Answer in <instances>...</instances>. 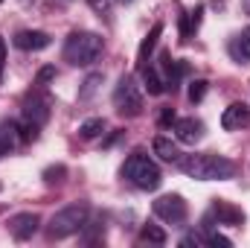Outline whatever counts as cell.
Returning a JSON list of instances; mask_svg holds the SVG:
<instances>
[{
  "label": "cell",
  "instance_id": "1",
  "mask_svg": "<svg viewBox=\"0 0 250 248\" xmlns=\"http://www.w3.org/2000/svg\"><path fill=\"white\" fill-rule=\"evenodd\" d=\"M178 167L195 181H227L239 170L230 158L212 155V152H207V155H184L178 161Z\"/></svg>",
  "mask_w": 250,
  "mask_h": 248
},
{
  "label": "cell",
  "instance_id": "2",
  "mask_svg": "<svg viewBox=\"0 0 250 248\" xmlns=\"http://www.w3.org/2000/svg\"><path fill=\"white\" fill-rule=\"evenodd\" d=\"M87 216H90V207H87L84 201L67 204V207H62V210L50 219L47 237H50V240H67V237L79 234V231L87 225Z\"/></svg>",
  "mask_w": 250,
  "mask_h": 248
},
{
  "label": "cell",
  "instance_id": "3",
  "mask_svg": "<svg viewBox=\"0 0 250 248\" xmlns=\"http://www.w3.org/2000/svg\"><path fill=\"white\" fill-rule=\"evenodd\" d=\"M102 53V35L99 32H70L64 41V59L76 67H87Z\"/></svg>",
  "mask_w": 250,
  "mask_h": 248
},
{
  "label": "cell",
  "instance_id": "4",
  "mask_svg": "<svg viewBox=\"0 0 250 248\" xmlns=\"http://www.w3.org/2000/svg\"><path fill=\"white\" fill-rule=\"evenodd\" d=\"M123 178H128L131 184L140 187V190H157L160 181H163L160 167H157L148 155H143V152H134V155L123 164Z\"/></svg>",
  "mask_w": 250,
  "mask_h": 248
},
{
  "label": "cell",
  "instance_id": "5",
  "mask_svg": "<svg viewBox=\"0 0 250 248\" xmlns=\"http://www.w3.org/2000/svg\"><path fill=\"white\" fill-rule=\"evenodd\" d=\"M114 105L125 117H137L143 111V94H140L134 76H123L117 82V88H114Z\"/></svg>",
  "mask_w": 250,
  "mask_h": 248
},
{
  "label": "cell",
  "instance_id": "6",
  "mask_svg": "<svg viewBox=\"0 0 250 248\" xmlns=\"http://www.w3.org/2000/svg\"><path fill=\"white\" fill-rule=\"evenodd\" d=\"M189 213L187 201H184V196H178V193H169V196H160L157 201H154V216L157 219H163V222H169V225H178V222H184Z\"/></svg>",
  "mask_w": 250,
  "mask_h": 248
},
{
  "label": "cell",
  "instance_id": "7",
  "mask_svg": "<svg viewBox=\"0 0 250 248\" xmlns=\"http://www.w3.org/2000/svg\"><path fill=\"white\" fill-rule=\"evenodd\" d=\"M50 97L47 94H41V91H32L29 97H26V102H23V120H29V123H38L44 125L50 120Z\"/></svg>",
  "mask_w": 250,
  "mask_h": 248
},
{
  "label": "cell",
  "instance_id": "8",
  "mask_svg": "<svg viewBox=\"0 0 250 248\" xmlns=\"http://www.w3.org/2000/svg\"><path fill=\"white\" fill-rule=\"evenodd\" d=\"M38 225H41L38 213H15V216L9 219V234H12L18 243H23V240H32V234L38 231Z\"/></svg>",
  "mask_w": 250,
  "mask_h": 248
},
{
  "label": "cell",
  "instance_id": "9",
  "mask_svg": "<svg viewBox=\"0 0 250 248\" xmlns=\"http://www.w3.org/2000/svg\"><path fill=\"white\" fill-rule=\"evenodd\" d=\"M248 125H250V108L245 102H233V105L224 108V114H221V128L239 131V128H248Z\"/></svg>",
  "mask_w": 250,
  "mask_h": 248
},
{
  "label": "cell",
  "instance_id": "10",
  "mask_svg": "<svg viewBox=\"0 0 250 248\" xmlns=\"http://www.w3.org/2000/svg\"><path fill=\"white\" fill-rule=\"evenodd\" d=\"M15 47L18 50H44V47H50V35L47 32H41V29H21L18 35H15Z\"/></svg>",
  "mask_w": 250,
  "mask_h": 248
},
{
  "label": "cell",
  "instance_id": "11",
  "mask_svg": "<svg viewBox=\"0 0 250 248\" xmlns=\"http://www.w3.org/2000/svg\"><path fill=\"white\" fill-rule=\"evenodd\" d=\"M212 216L218 219V225H242L245 222V213L239 207H233L230 201H224V198L212 201Z\"/></svg>",
  "mask_w": 250,
  "mask_h": 248
},
{
  "label": "cell",
  "instance_id": "12",
  "mask_svg": "<svg viewBox=\"0 0 250 248\" xmlns=\"http://www.w3.org/2000/svg\"><path fill=\"white\" fill-rule=\"evenodd\" d=\"M175 134H178L181 143H198L204 137V123L195 120V117H184V120L175 123Z\"/></svg>",
  "mask_w": 250,
  "mask_h": 248
},
{
  "label": "cell",
  "instance_id": "13",
  "mask_svg": "<svg viewBox=\"0 0 250 248\" xmlns=\"http://www.w3.org/2000/svg\"><path fill=\"white\" fill-rule=\"evenodd\" d=\"M163 70H166V91H178L181 79L187 76V64L184 62H175L172 56H163Z\"/></svg>",
  "mask_w": 250,
  "mask_h": 248
},
{
  "label": "cell",
  "instance_id": "14",
  "mask_svg": "<svg viewBox=\"0 0 250 248\" xmlns=\"http://www.w3.org/2000/svg\"><path fill=\"white\" fill-rule=\"evenodd\" d=\"M154 155L160 158V161H166V164H178L184 155H181V149H178V143H172L169 137H154Z\"/></svg>",
  "mask_w": 250,
  "mask_h": 248
},
{
  "label": "cell",
  "instance_id": "15",
  "mask_svg": "<svg viewBox=\"0 0 250 248\" xmlns=\"http://www.w3.org/2000/svg\"><path fill=\"white\" fill-rule=\"evenodd\" d=\"M230 53H233V59L236 62H250V26H245L233 41H230Z\"/></svg>",
  "mask_w": 250,
  "mask_h": 248
},
{
  "label": "cell",
  "instance_id": "16",
  "mask_svg": "<svg viewBox=\"0 0 250 248\" xmlns=\"http://www.w3.org/2000/svg\"><path fill=\"white\" fill-rule=\"evenodd\" d=\"M140 70H143V88H146L151 97H160V94L166 91V82L160 79V73H157L154 67H148V64H143Z\"/></svg>",
  "mask_w": 250,
  "mask_h": 248
},
{
  "label": "cell",
  "instance_id": "17",
  "mask_svg": "<svg viewBox=\"0 0 250 248\" xmlns=\"http://www.w3.org/2000/svg\"><path fill=\"white\" fill-rule=\"evenodd\" d=\"M160 32H163V24H154V26H151V32H148V35L143 38V44H140V56H137V59H140V67L148 62L151 50L157 47V38H160Z\"/></svg>",
  "mask_w": 250,
  "mask_h": 248
},
{
  "label": "cell",
  "instance_id": "18",
  "mask_svg": "<svg viewBox=\"0 0 250 248\" xmlns=\"http://www.w3.org/2000/svg\"><path fill=\"white\" fill-rule=\"evenodd\" d=\"M102 131H105V120H102V117L84 120V123L79 125V137H84V140H93V137H99Z\"/></svg>",
  "mask_w": 250,
  "mask_h": 248
},
{
  "label": "cell",
  "instance_id": "19",
  "mask_svg": "<svg viewBox=\"0 0 250 248\" xmlns=\"http://www.w3.org/2000/svg\"><path fill=\"white\" fill-rule=\"evenodd\" d=\"M201 15H204V12H201V9H195V12H187V15L181 18V35H184V38H189V35L198 29V24H201Z\"/></svg>",
  "mask_w": 250,
  "mask_h": 248
},
{
  "label": "cell",
  "instance_id": "20",
  "mask_svg": "<svg viewBox=\"0 0 250 248\" xmlns=\"http://www.w3.org/2000/svg\"><path fill=\"white\" fill-rule=\"evenodd\" d=\"M140 240H143V243H154V246H163V243H166V231H160L157 225H146V228L140 231Z\"/></svg>",
  "mask_w": 250,
  "mask_h": 248
},
{
  "label": "cell",
  "instance_id": "21",
  "mask_svg": "<svg viewBox=\"0 0 250 248\" xmlns=\"http://www.w3.org/2000/svg\"><path fill=\"white\" fill-rule=\"evenodd\" d=\"M15 125H9V128H0V158H6L9 152H12V146H15Z\"/></svg>",
  "mask_w": 250,
  "mask_h": 248
},
{
  "label": "cell",
  "instance_id": "22",
  "mask_svg": "<svg viewBox=\"0 0 250 248\" xmlns=\"http://www.w3.org/2000/svg\"><path fill=\"white\" fill-rule=\"evenodd\" d=\"M204 94H207V82H204V79H195V82L189 85V99H192V102H201Z\"/></svg>",
  "mask_w": 250,
  "mask_h": 248
},
{
  "label": "cell",
  "instance_id": "23",
  "mask_svg": "<svg viewBox=\"0 0 250 248\" xmlns=\"http://www.w3.org/2000/svg\"><path fill=\"white\" fill-rule=\"evenodd\" d=\"M38 128H41L38 123H29V120H23V125H21V140H23V143L35 140V137H38Z\"/></svg>",
  "mask_w": 250,
  "mask_h": 248
},
{
  "label": "cell",
  "instance_id": "24",
  "mask_svg": "<svg viewBox=\"0 0 250 248\" xmlns=\"http://www.w3.org/2000/svg\"><path fill=\"white\" fill-rule=\"evenodd\" d=\"M99 82H102V73H93V76H87V82H84V91H82L79 97H82V99H87V97L96 91V85H99Z\"/></svg>",
  "mask_w": 250,
  "mask_h": 248
},
{
  "label": "cell",
  "instance_id": "25",
  "mask_svg": "<svg viewBox=\"0 0 250 248\" xmlns=\"http://www.w3.org/2000/svg\"><path fill=\"white\" fill-rule=\"evenodd\" d=\"M64 173H67L64 167H50V170H44V181H50V184H53V181H62Z\"/></svg>",
  "mask_w": 250,
  "mask_h": 248
},
{
  "label": "cell",
  "instance_id": "26",
  "mask_svg": "<svg viewBox=\"0 0 250 248\" xmlns=\"http://www.w3.org/2000/svg\"><path fill=\"white\" fill-rule=\"evenodd\" d=\"M87 3H90V9L99 12V15H108V12H111V0H87Z\"/></svg>",
  "mask_w": 250,
  "mask_h": 248
},
{
  "label": "cell",
  "instance_id": "27",
  "mask_svg": "<svg viewBox=\"0 0 250 248\" xmlns=\"http://www.w3.org/2000/svg\"><path fill=\"white\" fill-rule=\"evenodd\" d=\"M207 246H233V243H230L224 234H209V237H207Z\"/></svg>",
  "mask_w": 250,
  "mask_h": 248
},
{
  "label": "cell",
  "instance_id": "28",
  "mask_svg": "<svg viewBox=\"0 0 250 248\" xmlns=\"http://www.w3.org/2000/svg\"><path fill=\"white\" fill-rule=\"evenodd\" d=\"M175 123H178L175 111H172V108H163V114H160V125H175Z\"/></svg>",
  "mask_w": 250,
  "mask_h": 248
},
{
  "label": "cell",
  "instance_id": "29",
  "mask_svg": "<svg viewBox=\"0 0 250 248\" xmlns=\"http://www.w3.org/2000/svg\"><path fill=\"white\" fill-rule=\"evenodd\" d=\"M50 79H56V67H44V70L38 73V82H41V85L50 82Z\"/></svg>",
  "mask_w": 250,
  "mask_h": 248
},
{
  "label": "cell",
  "instance_id": "30",
  "mask_svg": "<svg viewBox=\"0 0 250 248\" xmlns=\"http://www.w3.org/2000/svg\"><path fill=\"white\" fill-rule=\"evenodd\" d=\"M3 67H6V44L0 41V82H3Z\"/></svg>",
  "mask_w": 250,
  "mask_h": 248
},
{
  "label": "cell",
  "instance_id": "31",
  "mask_svg": "<svg viewBox=\"0 0 250 248\" xmlns=\"http://www.w3.org/2000/svg\"><path fill=\"white\" fill-rule=\"evenodd\" d=\"M117 3H131V0H117Z\"/></svg>",
  "mask_w": 250,
  "mask_h": 248
},
{
  "label": "cell",
  "instance_id": "32",
  "mask_svg": "<svg viewBox=\"0 0 250 248\" xmlns=\"http://www.w3.org/2000/svg\"><path fill=\"white\" fill-rule=\"evenodd\" d=\"M21 3H29V0H21Z\"/></svg>",
  "mask_w": 250,
  "mask_h": 248
},
{
  "label": "cell",
  "instance_id": "33",
  "mask_svg": "<svg viewBox=\"0 0 250 248\" xmlns=\"http://www.w3.org/2000/svg\"><path fill=\"white\" fill-rule=\"evenodd\" d=\"M0 3H3V0H0Z\"/></svg>",
  "mask_w": 250,
  "mask_h": 248
}]
</instances>
